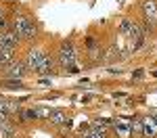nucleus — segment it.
Returning a JSON list of instances; mask_svg holds the SVG:
<instances>
[{
    "mask_svg": "<svg viewBox=\"0 0 157 138\" xmlns=\"http://www.w3.org/2000/svg\"><path fill=\"white\" fill-rule=\"evenodd\" d=\"M57 61H59L61 67H65V69H69V67L75 65V48H73L71 40L61 42L59 50H57Z\"/></svg>",
    "mask_w": 157,
    "mask_h": 138,
    "instance_id": "2",
    "label": "nucleus"
},
{
    "mask_svg": "<svg viewBox=\"0 0 157 138\" xmlns=\"http://www.w3.org/2000/svg\"><path fill=\"white\" fill-rule=\"evenodd\" d=\"M132 23H134V19L124 17V19L120 21V25H117V32H120V34H124V36H128V34H130V29H132Z\"/></svg>",
    "mask_w": 157,
    "mask_h": 138,
    "instance_id": "12",
    "label": "nucleus"
},
{
    "mask_svg": "<svg viewBox=\"0 0 157 138\" xmlns=\"http://www.w3.org/2000/svg\"><path fill=\"white\" fill-rule=\"evenodd\" d=\"M9 29H13V32L21 38L23 42H32V40H36V38H38L40 25H38L36 19L29 17V15H17V17L11 21V27H9Z\"/></svg>",
    "mask_w": 157,
    "mask_h": 138,
    "instance_id": "1",
    "label": "nucleus"
},
{
    "mask_svg": "<svg viewBox=\"0 0 157 138\" xmlns=\"http://www.w3.org/2000/svg\"><path fill=\"white\" fill-rule=\"evenodd\" d=\"M2 86H6V88H21V82H19V80H9V82H2Z\"/></svg>",
    "mask_w": 157,
    "mask_h": 138,
    "instance_id": "13",
    "label": "nucleus"
},
{
    "mask_svg": "<svg viewBox=\"0 0 157 138\" xmlns=\"http://www.w3.org/2000/svg\"><path fill=\"white\" fill-rule=\"evenodd\" d=\"M48 121L52 125H63V128H67V125L71 124V119H69L67 111H63V109H52L50 115H48Z\"/></svg>",
    "mask_w": 157,
    "mask_h": 138,
    "instance_id": "6",
    "label": "nucleus"
},
{
    "mask_svg": "<svg viewBox=\"0 0 157 138\" xmlns=\"http://www.w3.org/2000/svg\"><path fill=\"white\" fill-rule=\"evenodd\" d=\"M111 125H113L115 134H117L120 138H130V136H132V128H130V125L121 124V121H117V124H111Z\"/></svg>",
    "mask_w": 157,
    "mask_h": 138,
    "instance_id": "9",
    "label": "nucleus"
},
{
    "mask_svg": "<svg viewBox=\"0 0 157 138\" xmlns=\"http://www.w3.org/2000/svg\"><path fill=\"white\" fill-rule=\"evenodd\" d=\"M44 50L42 48H29L27 50V54H25V65H27V69H32V71H36L38 67H40V63H42V59H44Z\"/></svg>",
    "mask_w": 157,
    "mask_h": 138,
    "instance_id": "5",
    "label": "nucleus"
},
{
    "mask_svg": "<svg viewBox=\"0 0 157 138\" xmlns=\"http://www.w3.org/2000/svg\"><path fill=\"white\" fill-rule=\"evenodd\" d=\"M0 17H4V9L2 6H0Z\"/></svg>",
    "mask_w": 157,
    "mask_h": 138,
    "instance_id": "16",
    "label": "nucleus"
},
{
    "mask_svg": "<svg viewBox=\"0 0 157 138\" xmlns=\"http://www.w3.org/2000/svg\"><path fill=\"white\" fill-rule=\"evenodd\" d=\"M151 117H153V121H155V125H157V111H153V113H151Z\"/></svg>",
    "mask_w": 157,
    "mask_h": 138,
    "instance_id": "15",
    "label": "nucleus"
},
{
    "mask_svg": "<svg viewBox=\"0 0 157 138\" xmlns=\"http://www.w3.org/2000/svg\"><path fill=\"white\" fill-rule=\"evenodd\" d=\"M0 61H2V67L13 63L15 61V50L13 48H0Z\"/></svg>",
    "mask_w": 157,
    "mask_h": 138,
    "instance_id": "10",
    "label": "nucleus"
},
{
    "mask_svg": "<svg viewBox=\"0 0 157 138\" xmlns=\"http://www.w3.org/2000/svg\"><path fill=\"white\" fill-rule=\"evenodd\" d=\"M36 73H40V75H52L55 73V59L50 54H44V59L40 63V67L36 69Z\"/></svg>",
    "mask_w": 157,
    "mask_h": 138,
    "instance_id": "7",
    "label": "nucleus"
},
{
    "mask_svg": "<svg viewBox=\"0 0 157 138\" xmlns=\"http://www.w3.org/2000/svg\"><path fill=\"white\" fill-rule=\"evenodd\" d=\"M13 136H15V125H13V121L0 124V138H13Z\"/></svg>",
    "mask_w": 157,
    "mask_h": 138,
    "instance_id": "11",
    "label": "nucleus"
},
{
    "mask_svg": "<svg viewBox=\"0 0 157 138\" xmlns=\"http://www.w3.org/2000/svg\"><path fill=\"white\" fill-rule=\"evenodd\" d=\"M21 44H23V40L17 36L13 29H4V32H0V48H13V50H17Z\"/></svg>",
    "mask_w": 157,
    "mask_h": 138,
    "instance_id": "4",
    "label": "nucleus"
},
{
    "mask_svg": "<svg viewBox=\"0 0 157 138\" xmlns=\"http://www.w3.org/2000/svg\"><path fill=\"white\" fill-rule=\"evenodd\" d=\"M27 65H25L23 61H13V63H9V65H4L2 67V75L4 77H9V80H23L25 75H27Z\"/></svg>",
    "mask_w": 157,
    "mask_h": 138,
    "instance_id": "3",
    "label": "nucleus"
},
{
    "mask_svg": "<svg viewBox=\"0 0 157 138\" xmlns=\"http://www.w3.org/2000/svg\"><path fill=\"white\" fill-rule=\"evenodd\" d=\"M155 132H157V125H155V121H153V117L149 115V117H145V119H143V132H140V134L151 138Z\"/></svg>",
    "mask_w": 157,
    "mask_h": 138,
    "instance_id": "8",
    "label": "nucleus"
},
{
    "mask_svg": "<svg viewBox=\"0 0 157 138\" xmlns=\"http://www.w3.org/2000/svg\"><path fill=\"white\" fill-rule=\"evenodd\" d=\"M0 69H2V61H0Z\"/></svg>",
    "mask_w": 157,
    "mask_h": 138,
    "instance_id": "17",
    "label": "nucleus"
},
{
    "mask_svg": "<svg viewBox=\"0 0 157 138\" xmlns=\"http://www.w3.org/2000/svg\"><path fill=\"white\" fill-rule=\"evenodd\" d=\"M11 27V21L6 19V15L4 17H0V32H4V29H9Z\"/></svg>",
    "mask_w": 157,
    "mask_h": 138,
    "instance_id": "14",
    "label": "nucleus"
}]
</instances>
